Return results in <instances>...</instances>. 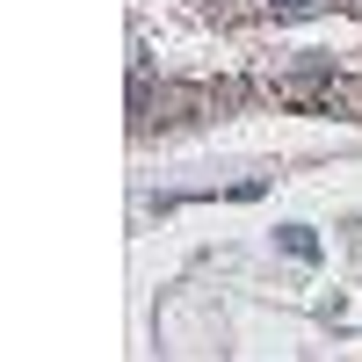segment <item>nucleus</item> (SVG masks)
<instances>
[{
    "label": "nucleus",
    "instance_id": "obj_1",
    "mask_svg": "<svg viewBox=\"0 0 362 362\" xmlns=\"http://www.w3.org/2000/svg\"><path fill=\"white\" fill-rule=\"evenodd\" d=\"M283 247H290V254H297V261H312V254H319V239H312V232H305V225H290V232H283Z\"/></svg>",
    "mask_w": 362,
    "mask_h": 362
},
{
    "label": "nucleus",
    "instance_id": "obj_2",
    "mask_svg": "<svg viewBox=\"0 0 362 362\" xmlns=\"http://www.w3.org/2000/svg\"><path fill=\"white\" fill-rule=\"evenodd\" d=\"M268 8H276V15H312L319 0H268Z\"/></svg>",
    "mask_w": 362,
    "mask_h": 362
}]
</instances>
